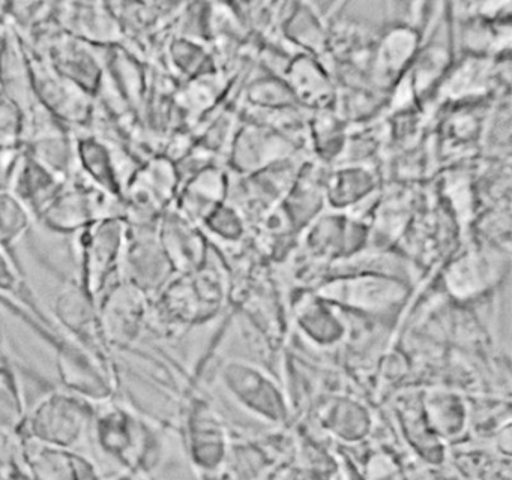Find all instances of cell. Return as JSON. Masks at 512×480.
I'll return each instance as SVG.
<instances>
[{"mask_svg": "<svg viewBox=\"0 0 512 480\" xmlns=\"http://www.w3.org/2000/svg\"><path fill=\"white\" fill-rule=\"evenodd\" d=\"M31 210L10 191H0V245L11 243L28 230Z\"/></svg>", "mask_w": 512, "mask_h": 480, "instance_id": "1", "label": "cell"}, {"mask_svg": "<svg viewBox=\"0 0 512 480\" xmlns=\"http://www.w3.org/2000/svg\"><path fill=\"white\" fill-rule=\"evenodd\" d=\"M412 45V36L406 30L389 35V38L383 44V50L379 57L380 66H382L385 74L398 71L403 66L407 57L412 53Z\"/></svg>", "mask_w": 512, "mask_h": 480, "instance_id": "2", "label": "cell"}]
</instances>
